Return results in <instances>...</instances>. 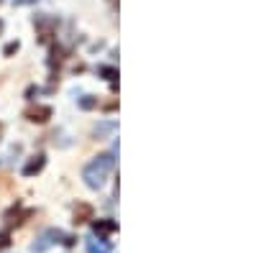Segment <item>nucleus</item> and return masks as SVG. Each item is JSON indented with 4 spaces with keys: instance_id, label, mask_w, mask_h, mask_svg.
Listing matches in <instances>:
<instances>
[{
    "instance_id": "f257e3e1",
    "label": "nucleus",
    "mask_w": 256,
    "mask_h": 253,
    "mask_svg": "<svg viewBox=\"0 0 256 253\" xmlns=\"http://www.w3.org/2000/svg\"><path fill=\"white\" fill-rule=\"evenodd\" d=\"M113 166H116V156H113V154H100V156H95L88 166H84V172H82L84 184H88L90 189H100L105 182H108Z\"/></svg>"
},
{
    "instance_id": "f03ea898",
    "label": "nucleus",
    "mask_w": 256,
    "mask_h": 253,
    "mask_svg": "<svg viewBox=\"0 0 256 253\" xmlns=\"http://www.w3.org/2000/svg\"><path fill=\"white\" fill-rule=\"evenodd\" d=\"M56 238H64V236H62V230H54V228H52V230H44V233H41V236L36 238V243L31 246V251H34V253H44L49 246L59 243Z\"/></svg>"
},
{
    "instance_id": "7ed1b4c3",
    "label": "nucleus",
    "mask_w": 256,
    "mask_h": 253,
    "mask_svg": "<svg viewBox=\"0 0 256 253\" xmlns=\"http://www.w3.org/2000/svg\"><path fill=\"white\" fill-rule=\"evenodd\" d=\"M88 253H110V243L105 238H90L88 241Z\"/></svg>"
},
{
    "instance_id": "20e7f679",
    "label": "nucleus",
    "mask_w": 256,
    "mask_h": 253,
    "mask_svg": "<svg viewBox=\"0 0 256 253\" xmlns=\"http://www.w3.org/2000/svg\"><path fill=\"white\" fill-rule=\"evenodd\" d=\"M26 118L34 120V123H44V120L52 118V108H31V110L26 113Z\"/></svg>"
},
{
    "instance_id": "39448f33",
    "label": "nucleus",
    "mask_w": 256,
    "mask_h": 253,
    "mask_svg": "<svg viewBox=\"0 0 256 253\" xmlns=\"http://www.w3.org/2000/svg\"><path fill=\"white\" fill-rule=\"evenodd\" d=\"M41 169H44V154H38V156H34V161H28V164H26V169H24V174H26V177H31V174L41 172Z\"/></svg>"
},
{
    "instance_id": "423d86ee",
    "label": "nucleus",
    "mask_w": 256,
    "mask_h": 253,
    "mask_svg": "<svg viewBox=\"0 0 256 253\" xmlns=\"http://www.w3.org/2000/svg\"><path fill=\"white\" fill-rule=\"evenodd\" d=\"M95 233H113L116 230V223L113 220H95Z\"/></svg>"
},
{
    "instance_id": "0eeeda50",
    "label": "nucleus",
    "mask_w": 256,
    "mask_h": 253,
    "mask_svg": "<svg viewBox=\"0 0 256 253\" xmlns=\"http://www.w3.org/2000/svg\"><path fill=\"white\" fill-rule=\"evenodd\" d=\"M90 213H92V210H90V205H80V207L74 210V220H77V223L90 220Z\"/></svg>"
},
{
    "instance_id": "6e6552de",
    "label": "nucleus",
    "mask_w": 256,
    "mask_h": 253,
    "mask_svg": "<svg viewBox=\"0 0 256 253\" xmlns=\"http://www.w3.org/2000/svg\"><path fill=\"white\" fill-rule=\"evenodd\" d=\"M16 49H18V44H8V46H6V54H10V51H16Z\"/></svg>"
}]
</instances>
